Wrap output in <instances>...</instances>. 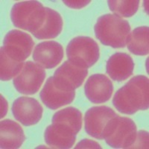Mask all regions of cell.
Returning a JSON list of instances; mask_svg holds the SVG:
<instances>
[{
	"label": "cell",
	"mask_w": 149,
	"mask_h": 149,
	"mask_svg": "<svg viewBox=\"0 0 149 149\" xmlns=\"http://www.w3.org/2000/svg\"><path fill=\"white\" fill-rule=\"evenodd\" d=\"M46 15V7L38 1L17 2L10 10V19L13 25L32 34L42 27Z\"/></svg>",
	"instance_id": "3"
},
{
	"label": "cell",
	"mask_w": 149,
	"mask_h": 149,
	"mask_svg": "<svg viewBox=\"0 0 149 149\" xmlns=\"http://www.w3.org/2000/svg\"><path fill=\"white\" fill-rule=\"evenodd\" d=\"M24 62H19L10 58L1 49L0 51V78L2 81H8L15 78L23 67Z\"/></svg>",
	"instance_id": "20"
},
{
	"label": "cell",
	"mask_w": 149,
	"mask_h": 149,
	"mask_svg": "<svg viewBox=\"0 0 149 149\" xmlns=\"http://www.w3.org/2000/svg\"><path fill=\"white\" fill-rule=\"evenodd\" d=\"M26 139L23 130L17 122L5 119L0 122V147L15 149L22 146Z\"/></svg>",
	"instance_id": "16"
},
{
	"label": "cell",
	"mask_w": 149,
	"mask_h": 149,
	"mask_svg": "<svg viewBox=\"0 0 149 149\" xmlns=\"http://www.w3.org/2000/svg\"><path fill=\"white\" fill-rule=\"evenodd\" d=\"M2 43L1 49L10 58L19 62H24L29 58L34 44L29 34L17 29L8 31Z\"/></svg>",
	"instance_id": "7"
},
{
	"label": "cell",
	"mask_w": 149,
	"mask_h": 149,
	"mask_svg": "<svg viewBox=\"0 0 149 149\" xmlns=\"http://www.w3.org/2000/svg\"><path fill=\"white\" fill-rule=\"evenodd\" d=\"M46 19L42 27L33 34L37 39H53L58 37L63 30V22L61 14L50 8L46 7Z\"/></svg>",
	"instance_id": "17"
},
{
	"label": "cell",
	"mask_w": 149,
	"mask_h": 149,
	"mask_svg": "<svg viewBox=\"0 0 149 149\" xmlns=\"http://www.w3.org/2000/svg\"><path fill=\"white\" fill-rule=\"evenodd\" d=\"M136 133V126L132 119L116 115L107 124L103 139L111 148H128L135 141Z\"/></svg>",
	"instance_id": "4"
},
{
	"label": "cell",
	"mask_w": 149,
	"mask_h": 149,
	"mask_svg": "<svg viewBox=\"0 0 149 149\" xmlns=\"http://www.w3.org/2000/svg\"><path fill=\"white\" fill-rule=\"evenodd\" d=\"M32 58L34 62L43 69H53L63 59V46L56 41H44L35 46Z\"/></svg>",
	"instance_id": "11"
},
{
	"label": "cell",
	"mask_w": 149,
	"mask_h": 149,
	"mask_svg": "<svg viewBox=\"0 0 149 149\" xmlns=\"http://www.w3.org/2000/svg\"><path fill=\"white\" fill-rule=\"evenodd\" d=\"M75 149L78 148H102V146L98 144L95 141L91 140V139H82L80 141L76 146L74 147Z\"/></svg>",
	"instance_id": "24"
},
{
	"label": "cell",
	"mask_w": 149,
	"mask_h": 149,
	"mask_svg": "<svg viewBox=\"0 0 149 149\" xmlns=\"http://www.w3.org/2000/svg\"><path fill=\"white\" fill-rule=\"evenodd\" d=\"M127 46L129 51L136 55H147L149 52V28H136L130 33Z\"/></svg>",
	"instance_id": "18"
},
{
	"label": "cell",
	"mask_w": 149,
	"mask_h": 149,
	"mask_svg": "<svg viewBox=\"0 0 149 149\" xmlns=\"http://www.w3.org/2000/svg\"><path fill=\"white\" fill-rule=\"evenodd\" d=\"M87 74V69L74 66L67 61L54 71L52 76L53 82L59 90L74 92L81 86Z\"/></svg>",
	"instance_id": "8"
},
{
	"label": "cell",
	"mask_w": 149,
	"mask_h": 149,
	"mask_svg": "<svg viewBox=\"0 0 149 149\" xmlns=\"http://www.w3.org/2000/svg\"><path fill=\"white\" fill-rule=\"evenodd\" d=\"M113 86L111 81L103 74H94L87 79L84 86L86 98L94 104H102L111 98Z\"/></svg>",
	"instance_id": "12"
},
{
	"label": "cell",
	"mask_w": 149,
	"mask_h": 149,
	"mask_svg": "<svg viewBox=\"0 0 149 149\" xmlns=\"http://www.w3.org/2000/svg\"><path fill=\"white\" fill-rule=\"evenodd\" d=\"M128 148H148V133L142 130L138 131L135 141Z\"/></svg>",
	"instance_id": "22"
},
{
	"label": "cell",
	"mask_w": 149,
	"mask_h": 149,
	"mask_svg": "<svg viewBox=\"0 0 149 149\" xmlns=\"http://www.w3.org/2000/svg\"><path fill=\"white\" fill-rule=\"evenodd\" d=\"M68 61L78 67L88 69L96 63L100 57L99 47L91 37H77L66 47Z\"/></svg>",
	"instance_id": "5"
},
{
	"label": "cell",
	"mask_w": 149,
	"mask_h": 149,
	"mask_svg": "<svg viewBox=\"0 0 149 149\" xmlns=\"http://www.w3.org/2000/svg\"><path fill=\"white\" fill-rule=\"evenodd\" d=\"M40 97L42 103L48 108L57 110L71 104L74 99L75 93L74 91L65 92L58 89L54 84L52 77H50L40 93Z\"/></svg>",
	"instance_id": "13"
},
{
	"label": "cell",
	"mask_w": 149,
	"mask_h": 149,
	"mask_svg": "<svg viewBox=\"0 0 149 149\" xmlns=\"http://www.w3.org/2000/svg\"><path fill=\"white\" fill-rule=\"evenodd\" d=\"M46 78V72L32 61L24 63L20 72L14 78V88L21 94L33 95L39 91Z\"/></svg>",
	"instance_id": "6"
},
{
	"label": "cell",
	"mask_w": 149,
	"mask_h": 149,
	"mask_svg": "<svg viewBox=\"0 0 149 149\" xmlns=\"http://www.w3.org/2000/svg\"><path fill=\"white\" fill-rule=\"evenodd\" d=\"M133 58L126 53L116 52L111 55L106 65V72L111 79L120 82L125 81L134 70Z\"/></svg>",
	"instance_id": "14"
},
{
	"label": "cell",
	"mask_w": 149,
	"mask_h": 149,
	"mask_svg": "<svg viewBox=\"0 0 149 149\" xmlns=\"http://www.w3.org/2000/svg\"><path fill=\"white\" fill-rule=\"evenodd\" d=\"M14 118L24 126H31L40 121L43 109L35 98L22 96L17 98L12 104Z\"/></svg>",
	"instance_id": "10"
},
{
	"label": "cell",
	"mask_w": 149,
	"mask_h": 149,
	"mask_svg": "<svg viewBox=\"0 0 149 149\" xmlns=\"http://www.w3.org/2000/svg\"><path fill=\"white\" fill-rule=\"evenodd\" d=\"M46 144L53 148H71L76 140V134L61 124L52 123L44 132Z\"/></svg>",
	"instance_id": "15"
},
{
	"label": "cell",
	"mask_w": 149,
	"mask_h": 149,
	"mask_svg": "<svg viewBox=\"0 0 149 149\" xmlns=\"http://www.w3.org/2000/svg\"><path fill=\"white\" fill-rule=\"evenodd\" d=\"M0 98H1V114H0V118L2 119L8 113V102L6 101L5 98L2 95H0Z\"/></svg>",
	"instance_id": "25"
},
{
	"label": "cell",
	"mask_w": 149,
	"mask_h": 149,
	"mask_svg": "<svg viewBox=\"0 0 149 149\" xmlns=\"http://www.w3.org/2000/svg\"><path fill=\"white\" fill-rule=\"evenodd\" d=\"M109 8L114 14L121 17H130L136 13L139 8V0H109Z\"/></svg>",
	"instance_id": "21"
},
{
	"label": "cell",
	"mask_w": 149,
	"mask_h": 149,
	"mask_svg": "<svg viewBox=\"0 0 149 149\" xmlns=\"http://www.w3.org/2000/svg\"><path fill=\"white\" fill-rule=\"evenodd\" d=\"M116 115L113 109L106 106L93 107L88 109L84 116L85 131L93 137L102 140L107 124Z\"/></svg>",
	"instance_id": "9"
},
{
	"label": "cell",
	"mask_w": 149,
	"mask_h": 149,
	"mask_svg": "<svg viewBox=\"0 0 149 149\" xmlns=\"http://www.w3.org/2000/svg\"><path fill=\"white\" fill-rule=\"evenodd\" d=\"M63 3L68 6L70 8L72 9H81L83 8L86 7V5L91 2V1L88 0H84V1H81V0H63Z\"/></svg>",
	"instance_id": "23"
},
{
	"label": "cell",
	"mask_w": 149,
	"mask_h": 149,
	"mask_svg": "<svg viewBox=\"0 0 149 149\" xmlns=\"http://www.w3.org/2000/svg\"><path fill=\"white\" fill-rule=\"evenodd\" d=\"M94 31L102 44L119 49L127 45L130 26L127 20L115 14H107L98 19Z\"/></svg>",
	"instance_id": "2"
},
{
	"label": "cell",
	"mask_w": 149,
	"mask_h": 149,
	"mask_svg": "<svg viewBox=\"0 0 149 149\" xmlns=\"http://www.w3.org/2000/svg\"><path fill=\"white\" fill-rule=\"evenodd\" d=\"M148 78L136 75L116 91L113 104L122 113L132 115L139 110H146L149 107Z\"/></svg>",
	"instance_id": "1"
},
{
	"label": "cell",
	"mask_w": 149,
	"mask_h": 149,
	"mask_svg": "<svg viewBox=\"0 0 149 149\" xmlns=\"http://www.w3.org/2000/svg\"><path fill=\"white\" fill-rule=\"evenodd\" d=\"M52 122L61 124L69 127L77 135L82 126L81 113L73 107H66L56 112L53 115Z\"/></svg>",
	"instance_id": "19"
}]
</instances>
